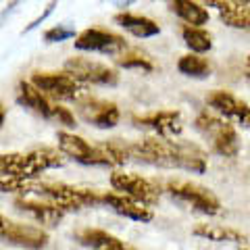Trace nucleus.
<instances>
[{"instance_id":"obj_19","label":"nucleus","mask_w":250,"mask_h":250,"mask_svg":"<svg viewBox=\"0 0 250 250\" xmlns=\"http://www.w3.org/2000/svg\"><path fill=\"white\" fill-rule=\"evenodd\" d=\"M113 21L121 29L127 31V34H131L134 38H140V40H148V38H154V36L161 34L159 23L152 21L150 17H146V15L123 11V13H117L113 17Z\"/></svg>"},{"instance_id":"obj_7","label":"nucleus","mask_w":250,"mask_h":250,"mask_svg":"<svg viewBox=\"0 0 250 250\" xmlns=\"http://www.w3.org/2000/svg\"><path fill=\"white\" fill-rule=\"evenodd\" d=\"M165 192L169 194L173 200H177L179 205L188 207L190 210H196L200 215H219L221 213V200L215 196L213 190L188 182V179H169V182L163 184Z\"/></svg>"},{"instance_id":"obj_23","label":"nucleus","mask_w":250,"mask_h":250,"mask_svg":"<svg viewBox=\"0 0 250 250\" xmlns=\"http://www.w3.org/2000/svg\"><path fill=\"white\" fill-rule=\"evenodd\" d=\"M177 71L186 77H192V80H207V77L213 73V65H210L208 59H205V54L190 50L188 54H184V57H179Z\"/></svg>"},{"instance_id":"obj_24","label":"nucleus","mask_w":250,"mask_h":250,"mask_svg":"<svg viewBox=\"0 0 250 250\" xmlns=\"http://www.w3.org/2000/svg\"><path fill=\"white\" fill-rule=\"evenodd\" d=\"M182 38H184V44L188 46V50H192V52L207 54L213 48V36L202 25H190V23H186L182 29Z\"/></svg>"},{"instance_id":"obj_27","label":"nucleus","mask_w":250,"mask_h":250,"mask_svg":"<svg viewBox=\"0 0 250 250\" xmlns=\"http://www.w3.org/2000/svg\"><path fill=\"white\" fill-rule=\"evenodd\" d=\"M54 6H57V0H50V4L48 6H46V11L40 15V17H38V19H34V21H31L29 23V25L25 27V31H31V29H34V27H38V25H40V23L42 21H46V17H48V15H52V11H54Z\"/></svg>"},{"instance_id":"obj_13","label":"nucleus","mask_w":250,"mask_h":250,"mask_svg":"<svg viewBox=\"0 0 250 250\" xmlns=\"http://www.w3.org/2000/svg\"><path fill=\"white\" fill-rule=\"evenodd\" d=\"M0 236L4 242H11L15 246H23V248H44L48 244V233L42 229V225H29V223H19V221H11L9 217L0 219Z\"/></svg>"},{"instance_id":"obj_17","label":"nucleus","mask_w":250,"mask_h":250,"mask_svg":"<svg viewBox=\"0 0 250 250\" xmlns=\"http://www.w3.org/2000/svg\"><path fill=\"white\" fill-rule=\"evenodd\" d=\"M104 205H108L117 215H121L125 219H131V221H138V223H150L154 219V210L152 207H148L146 202L138 200L134 196L125 192H104Z\"/></svg>"},{"instance_id":"obj_4","label":"nucleus","mask_w":250,"mask_h":250,"mask_svg":"<svg viewBox=\"0 0 250 250\" xmlns=\"http://www.w3.org/2000/svg\"><path fill=\"white\" fill-rule=\"evenodd\" d=\"M194 127L198 134L208 142L210 150L215 154L223 156V159H236L240 152V136L238 129L228 121V117L223 119V115H215L210 111H202L194 119Z\"/></svg>"},{"instance_id":"obj_18","label":"nucleus","mask_w":250,"mask_h":250,"mask_svg":"<svg viewBox=\"0 0 250 250\" xmlns=\"http://www.w3.org/2000/svg\"><path fill=\"white\" fill-rule=\"evenodd\" d=\"M210 9H217L219 19L233 29H250V4L242 0H200Z\"/></svg>"},{"instance_id":"obj_11","label":"nucleus","mask_w":250,"mask_h":250,"mask_svg":"<svg viewBox=\"0 0 250 250\" xmlns=\"http://www.w3.org/2000/svg\"><path fill=\"white\" fill-rule=\"evenodd\" d=\"M75 50L82 52H98V54H106V57H117L119 52H123L125 48H129L127 40L123 36L115 34V31H108L103 27H88L80 31L75 36Z\"/></svg>"},{"instance_id":"obj_20","label":"nucleus","mask_w":250,"mask_h":250,"mask_svg":"<svg viewBox=\"0 0 250 250\" xmlns=\"http://www.w3.org/2000/svg\"><path fill=\"white\" fill-rule=\"evenodd\" d=\"M196 238L208 240V242H219V244H236V246H250V238L240 229L231 228V225H208L200 223L192 229Z\"/></svg>"},{"instance_id":"obj_1","label":"nucleus","mask_w":250,"mask_h":250,"mask_svg":"<svg viewBox=\"0 0 250 250\" xmlns=\"http://www.w3.org/2000/svg\"><path fill=\"white\" fill-rule=\"evenodd\" d=\"M129 159L144 165L161 167V169H182L188 173H205L207 171V154L198 146L190 142H175L167 136H148L136 142H127Z\"/></svg>"},{"instance_id":"obj_6","label":"nucleus","mask_w":250,"mask_h":250,"mask_svg":"<svg viewBox=\"0 0 250 250\" xmlns=\"http://www.w3.org/2000/svg\"><path fill=\"white\" fill-rule=\"evenodd\" d=\"M31 194H38L42 198L57 202L67 213L71 210H82L83 207H98L104 205V196L96 190H85V188H75L62 182H38L34 179Z\"/></svg>"},{"instance_id":"obj_15","label":"nucleus","mask_w":250,"mask_h":250,"mask_svg":"<svg viewBox=\"0 0 250 250\" xmlns=\"http://www.w3.org/2000/svg\"><path fill=\"white\" fill-rule=\"evenodd\" d=\"M15 208L19 213L31 217L36 223L44 225V228H57V225L62 221L67 210L62 208L57 202H52L48 198H42V200H31V198H15Z\"/></svg>"},{"instance_id":"obj_25","label":"nucleus","mask_w":250,"mask_h":250,"mask_svg":"<svg viewBox=\"0 0 250 250\" xmlns=\"http://www.w3.org/2000/svg\"><path fill=\"white\" fill-rule=\"evenodd\" d=\"M115 65L121 69H136V71L152 73L154 71V62L146 52H140L138 48H125L115 57Z\"/></svg>"},{"instance_id":"obj_2","label":"nucleus","mask_w":250,"mask_h":250,"mask_svg":"<svg viewBox=\"0 0 250 250\" xmlns=\"http://www.w3.org/2000/svg\"><path fill=\"white\" fill-rule=\"evenodd\" d=\"M59 148L69 159L85 167H121L129 161L127 146L119 140L103 144H90L85 138L75 136L71 131H59L57 134Z\"/></svg>"},{"instance_id":"obj_5","label":"nucleus","mask_w":250,"mask_h":250,"mask_svg":"<svg viewBox=\"0 0 250 250\" xmlns=\"http://www.w3.org/2000/svg\"><path fill=\"white\" fill-rule=\"evenodd\" d=\"M15 98L21 106L29 108L34 115L42 117V119L50 121L54 125H61V127L73 129L75 127V115L61 104V100L50 98L46 92H42L36 83H31V80L27 82H19L17 90H15Z\"/></svg>"},{"instance_id":"obj_3","label":"nucleus","mask_w":250,"mask_h":250,"mask_svg":"<svg viewBox=\"0 0 250 250\" xmlns=\"http://www.w3.org/2000/svg\"><path fill=\"white\" fill-rule=\"evenodd\" d=\"M65 152L61 148H34L29 152H9L0 156V173L38 179L50 169H59L65 165Z\"/></svg>"},{"instance_id":"obj_22","label":"nucleus","mask_w":250,"mask_h":250,"mask_svg":"<svg viewBox=\"0 0 250 250\" xmlns=\"http://www.w3.org/2000/svg\"><path fill=\"white\" fill-rule=\"evenodd\" d=\"M169 9L190 25H207L210 19L207 4L198 0H169Z\"/></svg>"},{"instance_id":"obj_10","label":"nucleus","mask_w":250,"mask_h":250,"mask_svg":"<svg viewBox=\"0 0 250 250\" xmlns=\"http://www.w3.org/2000/svg\"><path fill=\"white\" fill-rule=\"evenodd\" d=\"M75 113L83 123L92 125V127H98V129H113L121 121V111L115 103L103 100V98H94L90 94H85L83 98H80L75 103Z\"/></svg>"},{"instance_id":"obj_16","label":"nucleus","mask_w":250,"mask_h":250,"mask_svg":"<svg viewBox=\"0 0 250 250\" xmlns=\"http://www.w3.org/2000/svg\"><path fill=\"white\" fill-rule=\"evenodd\" d=\"M131 123L136 127H144L150 129L159 136H167V138H175L182 134V113L179 111H150V113H142V115H134Z\"/></svg>"},{"instance_id":"obj_30","label":"nucleus","mask_w":250,"mask_h":250,"mask_svg":"<svg viewBox=\"0 0 250 250\" xmlns=\"http://www.w3.org/2000/svg\"><path fill=\"white\" fill-rule=\"evenodd\" d=\"M248 4H250V0H248Z\"/></svg>"},{"instance_id":"obj_9","label":"nucleus","mask_w":250,"mask_h":250,"mask_svg":"<svg viewBox=\"0 0 250 250\" xmlns=\"http://www.w3.org/2000/svg\"><path fill=\"white\" fill-rule=\"evenodd\" d=\"M65 69L75 75L80 82L88 85H103V88H115L119 83V71L106 62L94 61L88 57H71L65 61Z\"/></svg>"},{"instance_id":"obj_8","label":"nucleus","mask_w":250,"mask_h":250,"mask_svg":"<svg viewBox=\"0 0 250 250\" xmlns=\"http://www.w3.org/2000/svg\"><path fill=\"white\" fill-rule=\"evenodd\" d=\"M29 80L54 100L77 103V100L88 94V83L80 82L67 69H62V71H36L31 73Z\"/></svg>"},{"instance_id":"obj_28","label":"nucleus","mask_w":250,"mask_h":250,"mask_svg":"<svg viewBox=\"0 0 250 250\" xmlns=\"http://www.w3.org/2000/svg\"><path fill=\"white\" fill-rule=\"evenodd\" d=\"M244 71H246V77L250 80V57H246V65H244Z\"/></svg>"},{"instance_id":"obj_26","label":"nucleus","mask_w":250,"mask_h":250,"mask_svg":"<svg viewBox=\"0 0 250 250\" xmlns=\"http://www.w3.org/2000/svg\"><path fill=\"white\" fill-rule=\"evenodd\" d=\"M75 29L65 27V25H57L52 29L44 31V40L48 44H57V42H65V40H75Z\"/></svg>"},{"instance_id":"obj_14","label":"nucleus","mask_w":250,"mask_h":250,"mask_svg":"<svg viewBox=\"0 0 250 250\" xmlns=\"http://www.w3.org/2000/svg\"><path fill=\"white\" fill-rule=\"evenodd\" d=\"M207 104L215 113L228 117L229 121L250 127V104L229 90H213L207 96Z\"/></svg>"},{"instance_id":"obj_21","label":"nucleus","mask_w":250,"mask_h":250,"mask_svg":"<svg viewBox=\"0 0 250 250\" xmlns=\"http://www.w3.org/2000/svg\"><path fill=\"white\" fill-rule=\"evenodd\" d=\"M75 240L83 248H96V250H127L129 248L121 238H117L104 229H96V228L77 229Z\"/></svg>"},{"instance_id":"obj_29","label":"nucleus","mask_w":250,"mask_h":250,"mask_svg":"<svg viewBox=\"0 0 250 250\" xmlns=\"http://www.w3.org/2000/svg\"><path fill=\"white\" fill-rule=\"evenodd\" d=\"M242 2H248V0H242Z\"/></svg>"},{"instance_id":"obj_12","label":"nucleus","mask_w":250,"mask_h":250,"mask_svg":"<svg viewBox=\"0 0 250 250\" xmlns=\"http://www.w3.org/2000/svg\"><path fill=\"white\" fill-rule=\"evenodd\" d=\"M111 186L113 190L125 192L129 196L146 202L148 207L159 205L161 200V188L152 179H146L138 173H125V171H113L111 173Z\"/></svg>"}]
</instances>
